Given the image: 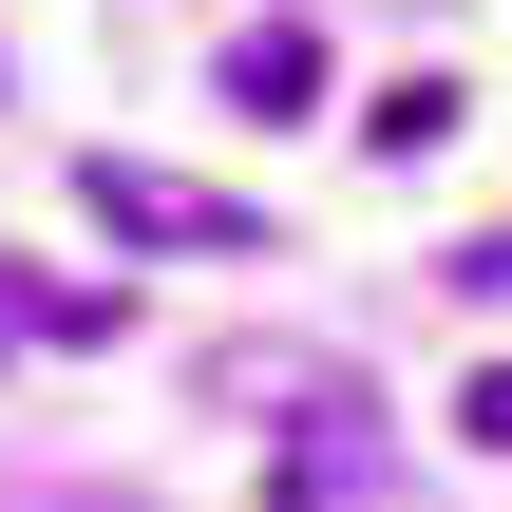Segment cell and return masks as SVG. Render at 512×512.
<instances>
[{
    "label": "cell",
    "mask_w": 512,
    "mask_h": 512,
    "mask_svg": "<svg viewBox=\"0 0 512 512\" xmlns=\"http://www.w3.org/2000/svg\"><path fill=\"white\" fill-rule=\"evenodd\" d=\"M228 114H266V133H285V114H323V38H304V19L228 38Z\"/></svg>",
    "instance_id": "2"
},
{
    "label": "cell",
    "mask_w": 512,
    "mask_h": 512,
    "mask_svg": "<svg viewBox=\"0 0 512 512\" xmlns=\"http://www.w3.org/2000/svg\"><path fill=\"white\" fill-rule=\"evenodd\" d=\"M342 475H380V437L342 418V380H304V418H285V512H323Z\"/></svg>",
    "instance_id": "3"
},
{
    "label": "cell",
    "mask_w": 512,
    "mask_h": 512,
    "mask_svg": "<svg viewBox=\"0 0 512 512\" xmlns=\"http://www.w3.org/2000/svg\"><path fill=\"white\" fill-rule=\"evenodd\" d=\"M76 209H95L114 247H171V266H228V247H266V209L190 190V171H152V152H76Z\"/></svg>",
    "instance_id": "1"
},
{
    "label": "cell",
    "mask_w": 512,
    "mask_h": 512,
    "mask_svg": "<svg viewBox=\"0 0 512 512\" xmlns=\"http://www.w3.org/2000/svg\"><path fill=\"white\" fill-rule=\"evenodd\" d=\"M19 342H114V285H57V266H0V361Z\"/></svg>",
    "instance_id": "4"
},
{
    "label": "cell",
    "mask_w": 512,
    "mask_h": 512,
    "mask_svg": "<svg viewBox=\"0 0 512 512\" xmlns=\"http://www.w3.org/2000/svg\"><path fill=\"white\" fill-rule=\"evenodd\" d=\"M456 437H475V456H512V361H475V380H456Z\"/></svg>",
    "instance_id": "5"
}]
</instances>
